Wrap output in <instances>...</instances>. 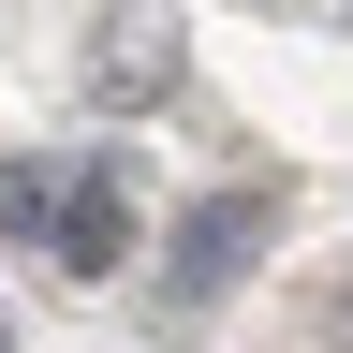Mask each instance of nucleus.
<instances>
[{
  "label": "nucleus",
  "mask_w": 353,
  "mask_h": 353,
  "mask_svg": "<svg viewBox=\"0 0 353 353\" xmlns=\"http://www.w3.org/2000/svg\"><path fill=\"white\" fill-rule=\"evenodd\" d=\"M0 236H30L44 265L103 280V265H132V176L103 148H88V162H15V176H0Z\"/></svg>",
  "instance_id": "nucleus-1"
},
{
  "label": "nucleus",
  "mask_w": 353,
  "mask_h": 353,
  "mask_svg": "<svg viewBox=\"0 0 353 353\" xmlns=\"http://www.w3.org/2000/svg\"><path fill=\"white\" fill-rule=\"evenodd\" d=\"M265 236H280V192H206V206H176V236H162V309L192 324V309H221L265 265Z\"/></svg>",
  "instance_id": "nucleus-2"
},
{
  "label": "nucleus",
  "mask_w": 353,
  "mask_h": 353,
  "mask_svg": "<svg viewBox=\"0 0 353 353\" xmlns=\"http://www.w3.org/2000/svg\"><path fill=\"white\" fill-rule=\"evenodd\" d=\"M162 88H176V30L162 15H88V103H162Z\"/></svg>",
  "instance_id": "nucleus-3"
},
{
  "label": "nucleus",
  "mask_w": 353,
  "mask_h": 353,
  "mask_svg": "<svg viewBox=\"0 0 353 353\" xmlns=\"http://www.w3.org/2000/svg\"><path fill=\"white\" fill-rule=\"evenodd\" d=\"M0 353H15V324H0Z\"/></svg>",
  "instance_id": "nucleus-4"
}]
</instances>
